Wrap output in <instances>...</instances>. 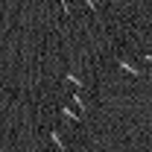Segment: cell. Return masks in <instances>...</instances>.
<instances>
[{
  "instance_id": "277c9868",
  "label": "cell",
  "mask_w": 152,
  "mask_h": 152,
  "mask_svg": "<svg viewBox=\"0 0 152 152\" xmlns=\"http://www.w3.org/2000/svg\"><path fill=\"white\" fill-rule=\"evenodd\" d=\"M67 79H70L73 85H79V88H82V79H79V76H76V73H67Z\"/></svg>"
},
{
  "instance_id": "8992f818",
  "label": "cell",
  "mask_w": 152,
  "mask_h": 152,
  "mask_svg": "<svg viewBox=\"0 0 152 152\" xmlns=\"http://www.w3.org/2000/svg\"><path fill=\"white\" fill-rule=\"evenodd\" d=\"M143 58H146V61H152V53H143Z\"/></svg>"
},
{
  "instance_id": "7a4b0ae2",
  "label": "cell",
  "mask_w": 152,
  "mask_h": 152,
  "mask_svg": "<svg viewBox=\"0 0 152 152\" xmlns=\"http://www.w3.org/2000/svg\"><path fill=\"white\" fill-rule=\"evenodd\" d=\"M50 140L56 143V149H58V152H64V143H61V137H58V132H50Z\"/></svg>"
},
{
  "instance_id": "3957f363",
  "label": "cell",
  "mask_w": 152,
  "mask_h": 152,
  "mask_svg": "<svg viewBox=\"0 0 152 152\" xmlns=\"http://www.w3.org/2000/svg\"><path fill=\"white\" fill-rule=\"evenodd\" d=\"M61 117H64V120H79V114L70 111V108H61Z\"/></svg>"
},
{
  "instance_id": "5b68a950",
  "label": "cell",
  "mask_w": 152,
  "mask_h": 152,
  "mask_svg": "<svg viewBox=\"0 0 152 152\" xmlns=\"http://www.w3.org/2000/svg\"><path fill=\"white\" fill-rule=\"evenodd\" d=\"M85 3H88V6H91V9H96V3H94V0H85Z\"/></svg>"
},
{
  "instance_id": "6da1fadb",
  "label": "cell",
  "mask_w": 152,
  "mask_h": 152,
  "mask_svg": "<svg viewBox=\"0 0 152 152\" xmlns=\"http://www.w3.org/2000/svg\"><path fill=\"white\" fill-rule=\"evenodd\" d=\"M117 64H120V67H123V70H126V73H132V76H140V70H137V67H134V64H129V61H126V58H117Z\"/></svg>"
}]
</instances>
